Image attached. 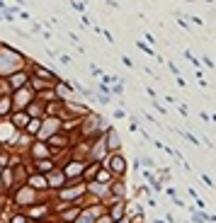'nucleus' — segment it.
<instances>
[{
  "instance_id": "obj_1",
  "label": "nucleus",
  "mask_w": 216,
  "mask_h": 223,
  "mask_svg": "<svg viewBox=\"0 0 216 223\" xmlns=\"http://www.w3.org/2000/svg\"><path fill=\"white\" fill-rule=\"evenodd\" d=\"M112 167H114V170H121V167H124V163H121V158H114V160H112Z\"/></svg>"
},
{
  "instance_id": "obj_2",
  "label": "nucleus",
  "mask_w": 216,
  "mask_h": 223,
  "mask_svg": "<svg viewBox=\"0 0 216 223\" xmlns=\"http://www.w3.org/2000/svg\"><path fill=\"white\" fill-rule=\"evenodd\" d=\"M15 124L24 126V124H27V117H24V114H17V117H15Z\"/></svg>"
},
{
  "instance_id": "obj_3",
  "label": "nucleus",
  "mask_w": 216,
  "mask_h": 223,
  "mask_svg": "<svg viewBox=\"0 0 216 223\" xmlns=\"http://www.w3.org/2000/svg\"><path fill=\"white\" fill-rule=\"evenodd\" d=\"M22 83H24V75H15V78H12V85H17V87H19Z\"/></svg>"
},
{
  "instance_id": "obj_4",
  "label": "nucleus",
  "mask_w": 216,
  "mask_h": 223,
  "mask_svg": "<svg viewBox=\"0 0 216 223\" xmlns=\"http://www.w3.org/2000/svg\"><path fill=\"white\" fill-rule=\"evenodd\" d=\"M32 184H34V187H37V184H39V187H44V182H42V177H34V180H32Z\"/></svg>"
}]
</instances>
